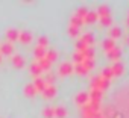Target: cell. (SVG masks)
Here are the masks:
<instances>
[{
	"label": "cell",
	"instance_id": "1",
	"mask_svg": "<svg viewBox=\"0 0 129 118\" xmlns=\"http://www.w3.org/2000/svg\"><path fill=\"white\" fill-rule=\"evenodd\" d=\"M106 88H109V82L108 80H105L102 76H94L93 77V80H91V89H100L103 92Z\"/></svg>",
	"mask_w": 129,
	"mask_h": 118
},
{
	"label": "cell",
	"instance_id": "2",
	"mask_svg": "<svg viewBox=\"0 0 129 118\" xmlns=\"http://www.w3.org/2000/svg\"><path fill=\"white\" fill-rule=\"evenodd\" d=\"M58 74H61V76L73 74V64L72 62H61V65L58 68Z\"/></svg>",
	"mask_w": 129,
	"mask_h": 118
},
{
	"label": "cell",
	"instance_id": "3",
	"mask_svg": "<svg viewBox=\"0 0 129 118\" xmlns=\"http://www.w3.org/2000/svg\"><path fill=\"white\" fill-rule=\"evenodd\" d=\"M106 53V57L108 59H111L112 62H118L120 61V57H121V50L115 45L112 50H109V51H105Z\"/></svg>",
	"mask_w": 129,
	"mask_h": 118
},
{
	"label": "cell",
	"instance_id": "4",
	"mask_svg": "<svg viewBox=\"0 0 129 118\" xmlns=\"http://www.w3.org/2000/svg\"><path fill=\"white\" fill-rule=\"evenodd\" d=\"M75 101H76L79 106H84V104H87V103L90 101L88 92H85V91H81V92H78V94H76V97H75Z\"/></svg>",
	"mask_w": 129,
	"mask_h": 118
},
{
	"label": "cell",
	"instance_id": "5",
	"mask_svg": "<svg viewBox=\"0 0 129 118\" xmlns=\"http://www.w3.org/2000/svg\"><path fill=\"white\" fill-rule=\"evenodd\" d=\"M41 94H43V97H44V98L50 100V98H53V97L56 95V86H55V85H47Z\"/></svg>",
	"mask_w": 129,
	"mask_h": 118
},
{
	"label": "cell",
	"instance_id": "6",
	"mask_svg": "<svg viewBox=\"0 0 129 118\" xmlns=\"http://www.w3.org/2000/svg\"><path fill=\"white\" fill-rule=\"evenodd\" d=\"M111 71H112V74L114 76H121L123 73H124V65L118 61V62H114L112 65H111Z\"/></svg>",
	"mask_w": 129,
	"mask_h": 118
},
{
	"label": "cell",
	"instance_id": "7",
	"mask_svg": "<svg viewBox=\"0 0 129 118\" xmlns=\"http://www.w3.org/2000/svg\"><path fill=\"white\" fill-rule=\"evenodd\" d=\"M18 30L15 27H11L6 30V38H8V42H14V41H18Z\"/></svg>",
	"mask_w": 129,
	"mask_h": 118
},
{
	"label": "cell",
	"instance_id": "8",
	"mask_svg": "<svg viewBox=\"0 0 129 118\" xmlns=\"http://www.w3.org/2000/svg\"><path fill=\"white\" fill-rule=\"evenodd\" d=\"M32 39H34V36H32V33L27 32V30H23V32L18 33V41L23 42V44H29Z\"/></svg>",
	"mask_w": 129,
	"mask_h": 118
},
{
	"label": "cell",
	"instance_id": "9",
	"mask_svg": "<svg viewBox=\"0 0 129 118\" xmlns=\"http://www.w3.org/2000/svg\"><path fill=\"white\" fill-rule=\"evenodd\" d=\"M96 12H97V17H99V18H102V17H109V15H111V9H109L108 5H100Z\"/></svg>",
	"mask_w": 129,
	"mask_h": 118
},
{
	"label": "cell",
	"instance_id": "10",
	"mask_svg": "<svg viewBox=\"0 0 129 118\" xmlns=\"http://www.w3.org/2000/svg\"><path fill=\"white\" fill-rule=\"evenodd\" d=\"M34 86H35V89H37V92H43L44 91V88L47 86L46 85V82H44V79L40 76V77H35V80H34V83H32Z\"/></svg>",
	"mask_w": 129,
	"mask_h": 118
},
{
	"label": "cell",
	"instance_id": "11",
	"mask_svg": "<svg viewBox=\"0 0 129 118\" xmlns=\"http://www.w3.org/2000/svg\"><path fill=\"white\" fill-rule=\"evenodd\" d=\"M97 20H99L97 12H96V11H88V14H87L85 18H84V23H87V24H93V23H96Z\"/></svg>",
	"mask_w": 129,
	"mask_h": 118
},
{
	"label": "cell",
	"instance_id": "12",
	"mask_svg": "<svg viewBox=\"0 0 129 118\" xmlns=\"http://www.w3.org/2000/svg\"><path fill=\"white\" fill-rule=\"evenodd\" d=\"M79 39H81L87 47H91V45H93V42H94V35H93L91 32H87V33H84V35H82V38H79Z\"/></svg>",
	"mask_w": 129,
	"mask_h": 118
},
{
	"label": "cell",
	"instance_id": "13",
	"mask_svg": "<svg viewBox=\"0 0 129 118\" xmlns=\"http://www.w3.org/2000/svg\"><path fill=\"white\" fill-rule=\"evenodd\" d=\"M121 36V29L118 27V26H112L111 29H109V36L108 38H111V39H118Z\"/></svg>",
	"mask_w": 129,
	"mask_h": 118
},
{
	"label": "cell",
	"instance_id": "14",
	"mask_svg": "<svg viewBox=\"0 0 129 118\" xmlns=\"http://www.w3.org/2000/svg\"><path fill=\"white\" fill-rule=\"evenodd\" d=\"M88 97H90V101H100L102 100V91L100 89H91L88 92Z\"/></svg>",
	"mask_w": 129,
	"mask_h": 118
},
{
	"label": "cell",
	"instance_id": "15",
	"mask_svg": "<svg viewBox=\"0 0 129 118\" xmlns=\"http://www.w3.org/2000/svg\"><path fill=\"white\" fill-rule=\"evenodd\" d=\"M46 51H47V48H44V47H41V45H37V47H35L34 56H35L37 61H40V59H43V57L46 56Z\"/></svg>",
	"mask_w": 129,
	"mask_h": 118
},
{
	"label": "cell",
	"instance_id": "16",
	"mask_svg": "<svg viewBox=\"0 0 129 118\" xmlns=\"http://www.w3.org/2000/svg\"><path fill=\"white\" fill-rule=\"evenodd\" d=\"M69 112L64 106H56L55 107V118H67Z\"/></svg>",
	"mask_w": 129,
	"mask_h": 118
},
{
	"label": "cell",
	"instance_id": "17",
	"mask_svg": "<svg viewBox=\"0 0 129 118\" xmlns=\"http://www.w3.org/2000/svg\"><path fill=\"white\" fill-rule=\"evenodd\" d=\"M29 70H30V74L35 76V77H40V74L43 73V70H41V67H40V64H38L37 61L30 64V68H29Z\"/></svg>",
	"mask_w": 129,
	"mask_h": 118
},
{
	"label": "cell",
	"instance_id": "18",
	"mask_svg": "<svg viewBox=\"0 0 129 118\" xmlns=\"http://www.w3.org/2000/svg\"><path fill=\"white\" fill-rule=\"evenodd\" d=\"M47 61L52 64V62H55L56 61V57H58V51L56 50H53V48H47V51H46V56H44Z\"/></svg>",
	"mask_w": 129,
	"mask_h": 118
},
{
	"label": "cell",
	"instance_id": "19",
	"mask_svg": "<svg viewBox=\"0 0 129 118\" xmlns=\"http://www.w3.org/2000/svg\"><path fill=\"white\" fill-rule=\"evenodd\" d=\"M102 47H103L105 51H109V50H112V48L115 47V41L111 39V38H105L103 42H102Z\"/></svg>",
	"mask_w": 129,
	"mask_h": 118
},
{
	"label": "cell",
	"instance_id": "20",
	"mask_svg": "<svg viewBox=\"0 0 129 118\" xmlns=\"http://www.w3.org/2000/svg\"><path fill=\"white\" fill-rule=\"evenodd\" d=\"M12 51H14V47L11 42H5L0 45V54H11Z\"/></svg>",
	"mask_w": 129,
	"mask_h": 118
},
{
	"label": "cell",
	"instance_id": "21",
	"mask_svg": "<svg viewBox=\"0 0 129 118\" xmlns=\"http://www.w3.org/2000/svg\"><path fill=\"white\" fill-rule=\"evenodd\" d=\"M12 64H14V67L21 68V67L24 65V57H23L21 54H14V56H12Z\"/></svg>",
	"mask_w": 129,
	"mask_h": 118
},
{
	"label": "cell",
	"instance_id": "22",
	"mask_svg": "<svg viewBox=\"0 0 129 118\" xmlns=\"http://www.w3.org/2000/svg\"><path fill=\"white\" fill-rule=\"evenodd\" d=\"M84 24V20H81V18H78L76 15H72V18H70V26L72 27H76V29H81V26Z\"/></svg>",
	"mask_w": 129,
	"mask_h": 118
},
{
	"label": "cell",
	"instance_id": "23",
	"mask_svg": "<svg viewBox=\"0 0 129 118\" xmlns=\"http://www.w3.org/2000/svg\"><path fill=\"white\" fill-rule=\"evenodd\" d=\"M100 74H102V77H103L105 80H108V82L114 77V74H112V71H111V67H105V68L102 70V73H100Z\"/></svg>",
	"mask_w": 129,
	"mask_h": 118
},
{
	"label": "cell",
	"instance_id": "24",
	"mask_svg": "<svg viewBox=\"0 0 129 118\" xmlns=\"http://www.w3.org/2000/svg\"><path fill=\"white\" fill-rule=\"evenodd\" d=\"M43 116L44 118H55V107L52 106H47L43 109Z\"/></svg>",
	"mask_w": 129,
	"mask_h": 118
},
{
	"label": "cell",
	"instance_id": "25",
	"mask_svg": "<svg viewBox=\"0 0 129 118\" xmlns=\"http://www.w3.org/2000/svg\"><path fill=\"white\" fill-rule=\"evenodd\" d=\"M82 67L85 68V71H91L94 68V59H84V62H82Z\"/></svg>",
	"mask_w": 129,
	"mask_h": 118
},
{
	"label": "cell",
	"instance_id": "26",
	"mask_svg": "<svg viewBox=\"0 0 129 118\" xmlns=\"http://www.w3.org/2000/svg\"><path fill=\"white\" fill-rule=\"evenodd\" d=\"M87 14H88V9H87L85 6H79V8L76 9V12H75V15H76L78 18H81V20H84Z\"/></svg>",
	"mask_w": 129,
	"mask_h": 118
},
{
	"label": "cell",
	"instance_id": "27",
	"mask_svg": "<svg viewBox=\"0 0 129 118\" xmlns=\"http://www.w3.org/2000/svg\"><path fill=\"white\" fill-rule=\"evenodd\" d=\"M24 94H26L27 97H34V95L37 94V89H35V86H34L32 83H27V85L24 86Z\"/></svg>",
	"mask_w": 129,
	"mask_h": 118
},
{
	"label": "cell",
	"instance_id": "28",
	"mask_svg": "<svg viewBox=\"0 0 129 118\" xmlns=\"http://www.w3.org/2000/svg\"><path fill=\"white\" fill-rule=\"evenodd\" d=\"M38 64H40V67H41V70L43 71H49V68L52 67V64L47 61V59L46 57H43V59H40V61H37Z\"/></svg>",
	"mask_w": 129,
	"mask_h": 118
},
{
	"label": "cell",
	"instance_id": "29",
	"mask_svg": "<svg viewBox=\"0 0 129 118\" xmlns=\"http://www.w3.org/2000/svg\"><path fill=\"white\" fill-rule=\"evenodd\" d=\"M82 54H84L85 59H94V48H93V47H87V48L82 51Z\"/></svg>",
	"mask_w": 129,
	"mask_h": 118
},
{
	"label": "cell",
	"instance_id": "30",
	"mask_svg": "<svg viewBox=\"0 0 129 118\" xmlns=\"http://www.w3.org/2000/svg\"><path fill=\"white\" fill-rule=\"evenodd\" d=\"M84 59H85V57H84V54H82L81 51H75V53H73V62H75V64H82Z\"/></svg>",
	"mask_w": 129,
	"mask_h": 118
},
{
	"label": "cell",
	"instance_id": "31",
	"mask_svg": "<svg viewBox=\"0 0 129 118\" xmlns=\"http://www.w3.org/2000/svg\"><path fill=\"white\" fill-rule=\"evenodd\" d=\"M99 21H100V24H102L103 27L112 26V18H111V15H109V17H102V18H99Z\"/></svg>",
	"mask_w": 129,
	"mask_h": 118
},
{
	"label": "cell",
	"instance_id": "32",
	"mask_svg": "<svg viewBox=\"0 0 129 118\" xmlns=\"http://www.w3.org/2000/svg\"><path fill=\"white\" fill-rule=\"evenodd\" d=\"M73 71H75L76 74H79V76L87 74V71H85V68L82 67V64H75V65H73Z\"/></svg>",
	"mask_w": 129,
	"mask_h": 118
},
{
	"label": "cell",
	"instance_id": "33",
	"mask_svg": "<svg viewBox=\"0 0 129 118\" xmlns=\"http://www.w3.org/2000/svg\"><path fill=\"white\" fill-rule=\"evenodd\" d=\"M38 45L47 48V45H49V38H47V36H40V38H38Z\"/></svg>",
	"mask_w": 129,
	"mask_h": 118
},
{
	"label": "cell",
	"instance_id": "34",
	"mask_svg": "<svg viewBox=\"0 0 129 118\" xmlns=\"http://www.w3.org/2000/svg\"><path fill=\"white\" fill-rule=\"evenodd\" d=\"M44 79V82H46V85H53L55 83V74H52V73H49L46 77H43Z\"/></svg>",
	"mask_w": 129,
	"mask_h": 118
},
{
	"label": "cell",
	"instance_id": "35",
	"mask_svg": "<svg viewBox=\"0 0 129 118\" xmlns=\"http://www.w3.org/2000/svg\"><path fill=\"white\" fill-rule=\"evenodd\" d=\"M69 35H70L72 38H78V36H79V29L69 26Z\"/></svg>",
	"mask_w": 129,
	"mask_h": 118
},
{
	"label": "cell",
	"instance_id": "36",
	"mask_svg": "<svg viewBox=\"0 0 129 118\" xmlns=\"http://www.w3.org/2000/svg\"><path fill=\"white\" fill-rule=\"evenodd\" d=\"M85 48H87V45H85L81 39H78V41H76V51H81V53H82Z\"/></svg>",
	"mask_w": 129,
	"mask_h": 118
},
{
	"label": "cell",
	"instance_id": "37",
	"mask_svg": "<svg viewBox=\"0 0 129 118\" xmlns=\"http://www.w3.org/2000/svg\"><path fill=\"white\" fill-rule=\"evenodd\" d=\"M90 118H105V116H103L102 110H99V112H94V115H93V116H90Z\"/></svg>",
	"mask_w": 129,
	"mask_h": 118
},
{
	"label": "cell",
	"instance_id": "38",
	"mask_svg": "<svg viewBox=\"0 0 129 118\" xmlns=\"http://www.w3.org/2000/svg\"><path fill=\"white\" fill-rule=\"evenodd\" d=\"M111 118H123V113L121 112H118V110H115L114 113H112V116Z\"/></svg>",
	"mask_w": 129,
	"mask_h": 118
},
{
	"label": "cell",
	"instance_id": "39",
	"mask_svg": "<svg viewBox=\"0 0 129 118\" xmlns=\"http://www.w3.org/2000/svg\"><path fill=\"white\" fill-rule=\"evenodd\" d=\"M126 24H127V27H129V17H127V20H126Z\"/></svg>",
	"mask_w": 129,
	"mask_h": 118
},
{
	"label": "cell",
	"instance_id": "40",
	"mask_svg": "<svg viewBox=\"0 0 129 118\" xmlns=\"http://www.w3.org/2000/svg\"><path fill=\"white\" fill-rule=\"evenodd\" d=\"M0 62H2V54H0Z\"/></svg>",
	"mask_w": 129,
	"mask_h": 118
},
{
	"label": "cell",
	"instance_id": "41",
	"mask_svg": "<svg viewBox=\"0 0 129 118\" xmlns=\"http://www.w3.org/2000/svg\"><path fill=\"white\" fill-rule=\"evenodd\" d=\"M127 44H129V36H127Z\"/></svg>",
	"mask_w": 129,
	"mask_h": 118
},
{
	"label": "cell",
	"instance_id": "42",
	"mask_svg": "<svg viewBox=\"0 0 129 118\" xmlns=\"http://www.w3.org/2000/svg\"><path fill=\"white\" fill-rule=\"evenodd\" d=\"M127 17H129V15H127Z\"/></svg>",
	"mask_w": 129,
	"mask_h": 118
}]
</instances>
